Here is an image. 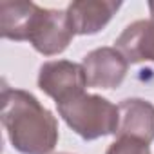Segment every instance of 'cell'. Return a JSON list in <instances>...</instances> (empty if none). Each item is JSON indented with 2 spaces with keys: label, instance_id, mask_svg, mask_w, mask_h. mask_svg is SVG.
Returning a JSON list of instances; mask_svg holds the SVG:
<instances>
[{
  "label": "cell",
  "instance_id": "1",
  "mask_svg": "<svg viewBox=\"0 0 154 154\" xmlns=\"http://www.w3.org/2000/svg\"><path fill=\"white\" fill-rule=\"evenodd\" d=\"M2 123L13 147L24 154H49L58 141L54 116L20 89L2 91Z\"/></svg>",
  "mask_w": 154,
  "mask_h": 154
},
{
  "label": "cell",
  "instance_id": "2",
  "mask_svg": "<svg viewBox=\"0 0 154 154\" xmlns=\"http://www.w3.org/2000/svg\"><path fill=\"white\" fill-rule=\"evenodd\" d=\"M56 105L60 116L84 140H96L120 129V109L102 96L82 93Z\"/></svg>",
  "mask_w": 154,
  "mask_h": 154
},
{
  "label": "cell",
  "instance_id": "3",
  "mask_svg": "<svg viewBox=\"0 0 154 154\" xmlns=\"http://www.w3.org/2000/svg\"><path fill=\"white\" fill-rule=\"evenodd\" d=\"M38 85L56 103H62L72 96H78L87 87L84 65L67 60L47 62L40 67Z\"/></svg>",
  "mask_w": 154,
  "mask_h": 154
},
{
  "label": "cell",
  "instance_id": "4",
  "mask_svg": "<svg viewBox=\"0 0 154 154\" xmlns=\"http://www.w3.org/2000/svg\"><path fill=\"white\" fill-rule=\"evenodd\" d=\"M72 36H74V33H72L67 15L63 11L40 8L35 17V22L31 26L27 40L33 44V47L38 53L51 56V54L62 53L69 45Z\"/></svg>",
  "mask_w": 154,
  "mask_h": 154
},
{
  "label": "cell",
  "instance_id": "5",
  "mask_svg": "<svg viewBox=\"0 0 154 154\" xmlns=\"http://www.w3.org/2000/svg\"><path fill=\"white\" fill-rule=\"evenodd\" d=\"M82 65L87 85L98 89H114L123 82L129 62L116 47H100L89 53Z\"/></svg>",
  "mask_w": 154,
  "mask_h": 154
},
{
  "label": "cell",
  "instance_id": "6",
  "mask_svg": "<svg viewBox=\"0 0 154 154\" xmlns=\"http://www.w3.org/2000/svg\"><path fill=\"white\" fill-rule=\"evenodd\" d=\"M118 9L120 2L84 0V2H72L67 8L65 15L74 35H93L103 29Z\"/></svg>",
  "mask_w": 154,
  "mask_h": 154
},
{
  "label": "cell",
  "instance_id": "7",
  "mask_svg": "<svg viewBox=\"0 0 154 154\" xmlns=\"http://www.w3.org/2000/svg\"><path fill=\"white\" fill-rule=\"evenodd\" d=\"M120 136L150 143L154 140V105L141 98L123 100L120 105Z\"/></svg>",
  "mask_w": 154,
  "mask_h": 154
},
{
  "label": "cell",
  "instance_id": "8",
  "mask_svg": "<svg viewBox=\"0 0 154 154\" xmlns=\"http://www.w3.org/2000/svg\"><path fill=\"white\" fill-rule=\"evenodd\" d=\"M127 62H154V20H138L123 29L114 42Z\"/></svg>",
  "mask_w": 154,
  "mask_h": 154
},
{
  "label": "cell",
  "instance_id": "9",
  "mask_svg": "<svg viewBox=\"0 0 154 154\" xmlns=\"http://www.w3.org/2000/svg\"><path fill=\"white\" fill-rule=\"evenodd\" d=\"M40 6L33 2H0V33L9 40H27Z\"/></svg>",
  "mask_w": 154,
  "mask_h": 154
},
{
  "label": "cell",
  "instance_id": "10",
  "mask_svg": "<svg viewBox=\"0 0 154 154\" xmlns=\"http://www.w3.org/2000/svg\"><path fill=\"white\" fill-rule=\"evenodd\" d=\"M107 154H150V150H149V143L145 141L129 136H120L107 149Z\"/></svg>",
  "mask_w": 154,
  "mask_h": 154
},
{
  "label": "cell",
  "instance_id": "11",
  "mask_svg": "<svg viewBox=\"0 0 154 154\" xmlns=\"http://www.w3.org/2000/svg\"><path fill=\"white\" fill-rule=\"evenodd\" d=\"M149 9H150V18L154 20V2H150V4H149Z\"/></svg>",
  "mask_w": 154,
  "mask_h": 154
},
{
  "label": "cell",
  "instance_id": "12",
  "mask_svg": "<svg viewBox=\"0 0 154 154\" xmlns=\"http://www.w3.org/2000/svg\"><path fill=\"white\" fill-rule=\"evenodd\" d=\"M58 154H67V152H58Z\"/></svg>",
  "mask_w": 154,
  "mask_h": 154
}]
</instances>
